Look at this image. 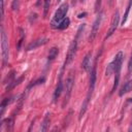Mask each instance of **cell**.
<instances>
[{
    "instance_id": "d4e9b609",
    "label": "cell",
    "mask_w": 132,
    "mask_h": 132,
    "mask_svg": "<svg viewBox=\"0 0 132 132\" xmlns=\"http://www.w3.org/2000/svg\"><path fill=\"white\" fill-rule=\"evenodd\" d=\"M76 2H77V0H71V3H72L73 5H75V4H76Z\"/></svg>"
},
{
    "instance_id": "cb8c5ba5",
    "label": "cell",
    "mask_w": 132,
    "mask_h": 132,
    "mask_svg": "<svg viewBox=\"0 0 132 132\" xmlns=\"http://www.w3.org/2000/svg\"><path fill=\"white\" fill-rule=\"evenodd\" d=\"M3 14H4V1L1 0V16L3 18Z\"/></svg>"
},
{
    "instance_id": "e0dca14e",
    "label": "cell",
    "mask_w": 132,
    "mask_h": 132,
    "mask_svg": "<svg viewBox=\"0 0 132 132\" xmlns=\"http://www.w3.org/2000/svg\"><path fill=\"white\" fill-rule=\"evenodd\" d=\"M113 72H114V63H113V61H112V62H110V63L107 65L106 70H105V75H106V76H110Z\"/></svg>"
},
{
    "instance_id": "5b68a950",
    "label": "cell",
    "mask_w": 132,
    "mask_h": 132,
    "mask_svg": "<svg viewBox=\"0 0 132 132\" xmlns=\"http://www.w3.org/2000/svg\"><path fill=\"white\" fill-rule=\"evenodd\" d=\"M1 56H2L3 65H6L9 59V47H8V38L3 29V26H1Z\"/></svg>"
},
{
    "instance_id": "9c48e42d",
    "label": "cell",
    "mask_w": 132,
    "mask_h": 132,
    "mask_svg": "<svg viewBox=\"0 0 132 132\" xmlns=\"http://www.w3.org/2000/svg\"><path fill=\"white\" fill-rule=\"evenodd\" d=\"M47 41H48V39H47V38H44V37L37 38V39H35L34 41H32V42H30V43L28 44L27 51H32V50H35V48L41 46V45H44V44L47 43Z\"/></svg>"
},
{
    "instance_id": "5bb4252c",
    "label": "cell",
    "mask_w": 132,
    "mask_h": 132,
    "mask_svg": "<svg viewBox=\"0 0 132 132\" xmlns=\"http://www.w3.org/2000/svg\"><path fill=\"white\" fill-rule=\"evenodd\" d=\"M69 24H70V20H69L68 18H65V19H63V20L60 22V24L58 25L57 29H59V30H64V29H66V28L69 26Z\"/></svg>"
},
{
    "instance_id": "ac0fdd59",
    "label": "cell",
    "mask_w": 132,
    "mask_h": 132,
    "mask_svg": "<svg viewBox=\"0 0 132 132\" xmlns=\"http://www.w3.org/2000/svg\"><path fill=\"white\" fill-rule=\"evenodd\" d=\"M44 80H45V78H44V77H40V78H38L36 81H34V82L30 84V85H29V87H28V89H30V88H32V87H35V86H37V85L43 84V82H44Z\"/></svg>"
},
{
    "instance_id": "7a4b0ae2",
    "label": "cell",
    "mask_w": 132,
    "mask_h": 132,
    "mask_svg": "<svg viewBox=\"0 0 132 132\" xmlns=\"http://www.w3.org/2000/svg\"><path fill=\"white\" fill-rule=\"evenodd\" d=\"M84 29H85V24H81L78 27V29H77V32H76V35H75L74 39L72 40V42L69 45V48H68V52H67V55H66V60L64 62L63 68H65L66 66H68L73 61V59H74V57L76 55V51H77V46H78V40H79L80 34L82 33Z\"/></svg>"
},
{
    "instance_id": "603a6c76",
    "label": "cell",
    "mask_w": 132,
    "mask_h": 132,
    "mask_svg": "<svg viewBox=\"0 0 132 132\" xmlns=\"http://www.w3.org/2000/svg\"><path fill=\"white\" fill-rule=\"evenodd\" d=\"M131 71H132V52H131V56H130V59L128 62V74H130Z\"/></svg>"
},
{
    "instance_id": "2e32d148",
    "label": "cell",
    "mask_w": 132,
    "mask_h": 132,
    "mask_svg": "<svg viewBox=\"0 0 132 132\" xmlns=\"http://www.w3.org/2000/svg\"><path fill=\"white\" fill-rule=\"evenodd\" d=\"M23 78H24V77H23V76H21V77H19L18 79H13L11 82H9V84H8V86H7V88H6V91H10V90H11V89H13L15 86H18V85L23 80Z\"/></svg>"
},
{
    "instance_id": "30bf717a",
    "label": "cell",
    "mask_w": 132,
    "mask_h": 132,
    "mask_svg": "<svg viewBox=\"0 0 132 132\" xmlns=\"http://www.w3.org/2000/svg\"><path fill=\"white\" fill-rule=\"evenodd\" d=\"M91 56H92V54H91V52H89L86 56H85V58H84V60H82V62H81V68L85 70V71H90L91 70Z\"/></svg>"
},
{
    "instance_id": "4fadbf2b",
    "label": "cell",
    "mask_w": 132,
    "mask_h": 132,
    "mask_svg": "<svg viewBox=\"0 0 132 132\" xmlns=\"http://www.w3.org/2000/svg\"><path fill=\"white\" fill-rule=\"evenodd\" d=\"M48 126H50V113H46L43 121H42V124L40 126V130L41 131H46L48 129Z\"/></svg>"
},
{
    "instance_id": "ba28073f",
    "label": "cell",
    "mask_w": 132,
    "mask_h": 132,
    "mask_svg": "<svg viewBox=\"0 0 132 132\" xmlns=\"http://www.w3.org/2000/svg\"><path fill=\"white\" fill-rule=\"evenodd\" d=\"M119 23H120V13H119V11L117 10V11L113 13V15H112L109 29H108V31H107V33H106V35H105V39L109 38V37L113 34V32L117 30V28H118V26H119Z\"/></svg>"
},
{
    "instance_id": "484cf974",
    "label": "cell",
    "mask_w": 132,
    "mask_h": 132,
    "mask_svg": "<svg viewBox=\"0 0 132 132\" xmlns=\"http://www.w3.org/2000/svg\"><path fill=\"white\" fill-rule=\"evenodd\" d=\"M80 1H85V0H80Z\"/></svg>"
},
{
    "instance_id": "ffe728a7",
    "label": "cell",
    "mask_w": 132,
    "mask_h": 132,
    "mask_svg": "<svg viewBox=\"0 0 132 132\" xmlns=\"http://www.w3.org/2000/svg\"><path fill=\"white\" fill-rule=\"evenodd\" d=\"M20 33H21V37H20V40H19L18 45H16V48H18V50H20L21 44H22V42H23V40H24V31H23L22 29H20Z\"/></svg>"
},
{
    "instance_id": "6da1fadb",
    "label": "cell",
    "mask_w": 132,
    "mask_h": 132,
    "mask_svg": "<svg viewBox=\"0 0 132 132\" xmlns=\"http://www.w3.org/2000/svg\"><path fill=\"white\" fill-rule=\"evenodd\" d=\"M97 59L95 60V63L91 69V74H90V80H89V88H88V93H87V96H86V99L85 101L82 102L81 104V108L79 110V116H78V119L80 120L84 114L86 113L87 111V108H88V105H89V102L92 98V95H93V92H94V89H95V85H96V78H97Z\"/></svg>"
},
{
    "instance_id": "4316f807",
    "label": "cell",
    "mask_w": 132,
    "mask_h": 132,
    "mask_svg": "<svg viewBox=\"0 0 132 132\" xmlns=\"http://www.w3.org/2000/svg\"><path fill=\"white\" fill-rule=\"evenodd\" d=\"M58 1H60V0H58Z\"/></svg>"
},
{
    "instance_id": "7402d4cb",
    "label": "cell",
    "mask_w": 132,
    "mask_h": 132,
    "mask_svg": "<svg viewBox=\"0 0 132 132\" xmlns=\"http://www.w3.org/2000/svg\"><path fill=\"white\" fill-rule=\"evenodd\" d=\"M101 2H102V0H96L95 1V11L96 12L99 11V9L101 7Z\"/></svg>"
},
{
    "instance_id": "44dd1931",
    "label": "cell",
    "mask_w": 132,
    "mask_h": 132,
    "mask_svg": "<svg viewBox=\"0 0 132 132\" xmlns=\"http://www.w3.org/2000/svg\"><path fill=\"white\" fill-rule=\"evenodd\" d=\"M19 2H20V0H12L11 8H12V10H13V11L18 10V8H19Z\"/></svg>"
},
{
    "instance_id": "277c9868",
    "label": "cell",
    "mask_w": 132,
    "mask_h": 132,
    "mask_svg": "<svg viewBox=\"0 0 132 132\" xmlns=\"http://www.w3.org/2000/svg\"><path fill=\"white\" fill-rule=\"evenodd\" d=\"M68 11V4L67 3H63L59 6V8L56 10L52 21H51V27L52 28H57L58 25L60 24V22L65 19V15Z\"/></svg>"
},
{
    "instance_id": "d6986e66",
    "label": "cell",
    "mask_w": 132,
    "mask_h": 132,
    "mask_svg": "<svg viewBox=\"0 0 132 132\" xmlns=\"http://www.w3.org/2000/svg\"><path fill=\"white\" fill-rule=\"evenodd\" d=\"M50 4H51V0H44V6H43V8H44V10H43V15H44V16L46 15V13H47V11H48Z\"/></svg>"
},
{
    "instance_id": "7c38bea8",
    "label": "cell",
    "mask_w": 132,
    "mask_h": 132,
    "mask_svg": "<svg viewBox=\"0 0 132 132\" xmlns=\"http://www.w3.org/2000/svg\"><path fill=\"white\" fill-rule=\"evenodd\" d=\"M130 91H132V79L128 80V81L121 88V90H120V92H119V95H120V96H123V95H125L126 93H128V92H130Z\"/></svg>"
},
{
    "instance_id": "9a60e30c",
    "label": "cell",
    "mask_w": 132,
    "mask_h": 132,
    "mask_svg": "<svg viewBox=\"0 0 132 132\" xmlns=\"http://www.w3.org/2000/svg\"><path fill=\"white\" fill-rule=\"evenodd\" d=\"M58 53H59V50L57 47H52L50 50V53H48V57H47V60L51 62L53 60H55V58L58 56Z\"/></svg>"
},
{
    "instance_id": "8fae6325",
    "label": "cell",
    "mask_w": 132,
    "mask_h": 132,
    "mask_svg": "<svg viewBox=\"0 0 132 132\" xmlns=\"http://www.w3.org/2000/svg\"><path fill=\"white\" fill-rule=\"evenodd\" d=\"M63 91V82H62V79H61V76H60V79L57 84V87L55 89V92H54V96H53V99H54V102H56L58 100V98L60 97L61 93Z\"/></svg>"
},
{
    "instance_id": "8992f818",
    "label": "cell",
    "mask_w": 132,
    "mask_h": 132,
    "mask_svg": "<svg viewBox=\"0 0 132 132\" xmlns=\"http://www.w3.org/2000/svg\"><path fill=\"white\" fill-rule=\"evenodd\" d=\"M73 85H74V73L73 71H70L68 74V77L66 78V84H65V96H64V100L62 103V106L65 107V105H67L70 97H71V93H72V89H73Z\"/></svg>"
},
{
    "instance_id": "52a82bcc",
    "label": "cell",
    "mask_w": 132,
    "mask_h": 132,
    "mask_svg": "<svg viewBox=\"0 0 132 132\" xmlns=\"http://www.w3.org/2000/svg\"><path fill=\"white\" fill-rule=\"evenodd\" d=\"M101 21H102V12H99V14L96 16L94 23H93V26H92V30H91V33H90V36H89V41L92 42L96 36H97V33L99 31V27H100V24H101Z\"/></svg>"
},
{
    "instance_id": "3957f363",
    "label": "cell",
    "mask_w": 132,
    "mask_h": 132,
    "mask_svg": "<svg viewBox=\"0 0 132 132\" xmlns=\"http://www.w3.org/2000/svg\"><path fill=\"white\" fill-rule=\"evenodd\" d=\"M123 59H124V55L122 52H119L114 59H113V63H114V81H113V86L111 89V93H113L118 86H119V81H120V75H121V69H122V64H123Z\"/></svg>"
}]
</instances>
